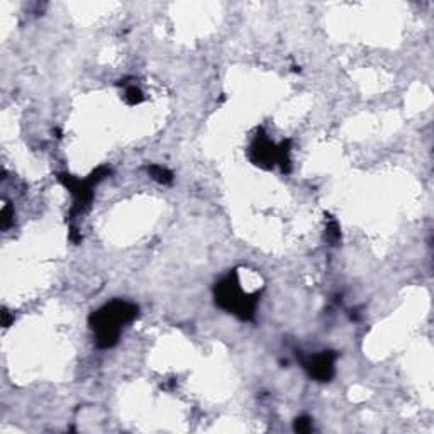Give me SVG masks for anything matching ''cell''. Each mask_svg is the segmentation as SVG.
<instances>
[{
  "label": "cell",
  "mask_w": 434,
  "mask_h": 434,
  "mask_svg": "<svg viewBox=\"0 0 434 434\" xmlns=\"http://www.w3.org/2000/svg\"><path fill=\"white\" fill-rule=\"evenodd\" d=\"M311 428H312L311 419H307V418H300V419L295 421V431H299V433H307V431H311Z\"/></svg>",
  "instance_id": "5b68a950"
},
{
  "label": "cell",
  "mask_w": 434,
  "mask_h": 434,
  "mask_svg": "<svg viewBox=\"0 0 434 434\" xmlns=\"http://www.w3.org/2000/svg\"><path fill=\"white\" fill-rule=\"evenodd\" d=\"M148 171H149V175H151V178H154L160 183H170L171 180H173V175H171L166 168H163V166H156V165L149 166Z\"/></svg>",
  "instance_id": "277c9868"
},
{
  "label": "cell",
  "mask_w": 434,
  "mask_h": 434,
  "mask_svg": "<svg viewBox=\"0 0 434 434\" xmlns=\"http://www.w3.org/2000/svg\"><path fill=\"white\" fill-rule=\"evenodd\" d=\"M137 316V307L122 300H114L97 311L90 319L97 334V345L100 348H110L117 343L121 326L132 321Z\"/></svg>",
  "instance_id": "6da1fadb"
},
{
  "label": "cell",
  "mask_w": 434,
  "mask_h": 434,
  "mask_svg": "<svg viewBox=\"0 0 434 434\" xmlns=\"http://www.w3.org/2000/svg\"><path fill=\"white\" fill-rule=\"evenodd\" d=\"M216 302L221 307L233 311L241 319H249L255 311V299H248L239 290L236 282V273L229 275L226 280H222L216 289Z\"/></svg>",
  "instance_id": "7a4b0ae2"
},
{
  "label": "cell",
  "mask_w": 434,
  "mask_h": 434,
  "mask_svg": "<svg viewBox=\"0 0 434 434\" xmlns=\"http://www.w3.org/2000/svg\"><path fill=\"white\" fill-rule=\"evenodd\" d=\"M126 95H127V98L129 100H131V104H136V102H139L141 98V92L139 90H137L136 87H131V88H127V92H126Z\"/></svg>",
  "instance_id": "8992f818"
},
{
  "label": "cell",
  "mask_w": 434,
  "mask_h": 434,
  "mask_svg": "<svg viewBox=\"0 0 434 434\" xmlns=\"http://www.w3.org/2000/svg\"><path fill=\"white\" fill-rule=\"evenodd\" d=\"M334 358H336V355L326 353L324 351V353L309 358L304 365H306L307 372L311 373V377H314L319 382H328L329 378L333 377V372H334V368H333Z\"/></svg>",
  "instance_id": "3957f363"
},
{
  "label": "cell",
  "mask_w": 434,
  "mask_h": 434,
  "mask_svg": "<svg viewBox=\"0 0 434 434\" xmlns=\"http://www.w3.org/2000/svg\"><path fill=\"white\" fill-rule=\"evenodd\" d=\"M329 238H333L334 241H336V239L339 238V227H338V224L336 222H331V226H329Z\"/></svg>",
  "instance_id": "52a82bcc"
}]
</instances>
